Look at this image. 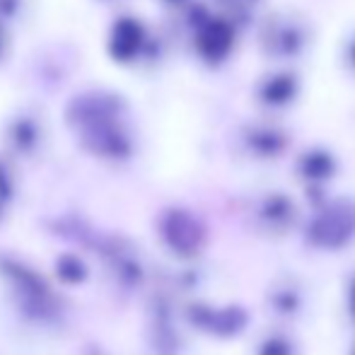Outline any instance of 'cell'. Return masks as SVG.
Returning a JSON list of instances; mask_svg holds the SVG:
<instances>
[{"label":"cell","instance_id":"cell-1","mask_svg":"<svg viewBox=\"0 0 355 355\" xmlns=\"http://www.w3.org/2000/svg\"><path fill=\"white\" fill-rule=\"evenodd\" d=\"M304 239L317 252H341L355 242V203L336 201L309 220Z\"/></svg>","mask_w":355,"mask_h":355},{"label":"cell","instance_id":"cell-2","mask_svg":"<svg viewBox=\"0 0 355 355\" xmlns=\"http://www.w3.org/2000/svg\"><path fill=\"white\" fill-rule=\"evenodd\" d=\"M307 288L304 281L293 273H281L268 283L266 293H263V302H266L268 312L281 322H293L307 309Z\"/></svg>","mask_w":355,"mask_h":355},{"label":"cell","instance_id":"cell-3","mask_svg":"<svg viewBox=\"0 0 355 355\" xmlns=\"http://www.w3.org/2000/svg\"><path fill=\"white\" fill-rule=\"evenodd\" d=\"M191 317L203 331L218 338H234L249 327V312L239 304H227V307H203L201 304L193 309Z\"/></svg>","mask_w":355,"mask_h":355},{"label":"cell","instance_id":"cell-4","mask_svg":"<svg viewBox=\"0 0 355 355\" xmlns=\"http://www.w3.org/2000/svg\"><path fill=\"white\" fill-rule=\"evenodd\" d=\"M295 220H297V208L288 196H281V193L261 198L257 206V213H254V225L266 237L288 234L293 230Z\"/></svg>","mask_w":355,"mask_h":355},{"label":"cell","instance_id":"cell-5","mask_svg":"<svg viewBox=\"0 0 355 355\" xmlns=\"http://www.w3.org/2000/svg\"><path fill=\"white\" fill-rule=\"evenodd\" d=\"M164 234L167 242L177 249L179 254H193L203 244V227L198 220H193L189 213H172L164 223Z\"/></svg>","mask_w":355,"mask_h":355},{"label":"cell","instance_id":"cell-6","mask_svg":"<svg viewBox=\"0 0 355 355\" xmlns=\"http://www.w3.org/2000/svg\"><path fill=\"white\" fill-rule=\"evenodd\" d=\"M141 46V27L133 24L131 19H123V22L116 24L114 29V37H112V51L116 58H131L133 53L138 51Z\"/></svg>","mask_w":355,"mask_h":355},{"label":"cell","instance_id":"cell-7","mask_svg":"<svg viewBox=\"0 0 355 355\" xmlns=\"http://www.w3.org/2000/svg\"><path fill=\"white\" fill-rule=\"evenodd\" d=\"M254 355H300V348L295 338L285 331H268L266 336L259 338Z\"/></svg>","mask_w":355,"mask_h":355},{"label":"cell","instance_id":"cell-8","mask_svg":"<svg viewBox=\"0 0 355 355\" xmlns=\"http://www.w3.org/2000/svg\"><path fill=\"white\" fill-rule=\"evenodd\" d=\"M302 172L307 174L309 179H327L331 174V162H329L324 155H314V157L304 159Z\"/></svg>","mask_w":355,"mask_h":355},{"label":"cell","instance_id":"cell-9","mask_svg":"<svg viewBox=\"0 0 355 355\" xmlns=\"http://www.w3.org/2000/svg\"><path fill=\"white\" fill-rule=\"evenodd\" d=\"M346 312H348V319L355 324V276L348 278V283H346Z\"/></svg>","mask_w":355,"mask_h":355},{"label":"cell","instance_id":"cell-10","mask_svg":"<svg viewBox=\"0 0 355 355\" xmlns=\"http://www.w3.org/2000/svg\"><path fill=\"white\" fill-rule=\"evenodd\" d=\"M348 355H355V343H353V346H351V351H348Z\"/></svg>","mask_w":355,"mask_h":355}]
</instances>
